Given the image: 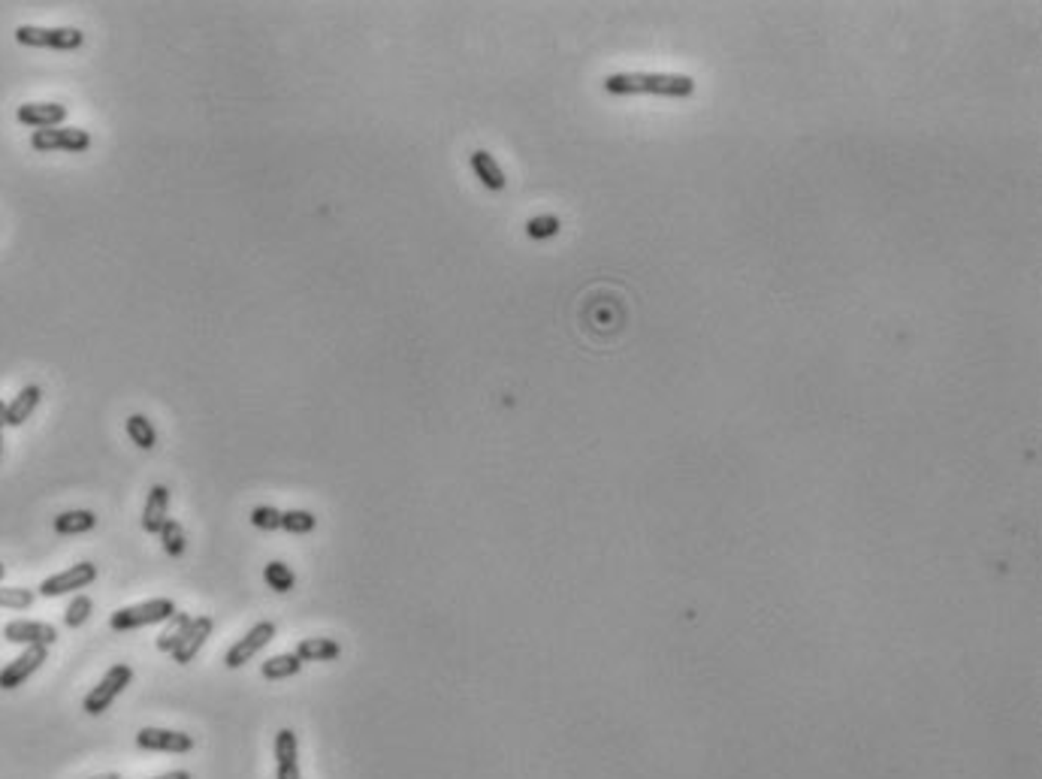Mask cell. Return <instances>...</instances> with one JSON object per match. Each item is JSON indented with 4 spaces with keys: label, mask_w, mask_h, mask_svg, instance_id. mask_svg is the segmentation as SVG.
<instances>
[{
    "label": "cell",
    "mask_w": 1042,
    "mask_h": 779,
    "mask_svg": "<svg viewBox=\"0 0 1042 779\" xmlns=\"http://www.w3.org/2000/svg\"><path fill=\"white\" fill-rule=\"evenodd\" d=\"M605 91L614 97L623 94H661V97H689L695 82L689 76H665V73H614L605 79Z\"/></svg>",
    "instance_id": "cell-1"
},
{
    "label": "cell",
    "mask_w": 1042,
    "mask_h": 779,
    "mask_svg": "<svg viewBox=\"0 0 1042 779\" xmlns=\"http://www.w3.org/2000/svg\"><path fill=\"white\" fill-rule=\"evenodd\" d=\"M170 617H176V601L170 599H152L143 604H130V608L115 610L109 617L112 632H134V628H145L154 623H167Z\"/></svg>",
    "instance_id": "cell-2"
},
{
    "label": "cell",
    "mask_w": 1042,
    "mask_h": 779,
    "mask_svg": "<svg viewBox=\"0 0 1042 779\" xmlns=\"http://www.w3.org/2000/svg\"><path fill=\"white\" fill-rule=\"evenodd\" d=\"M15 43L34 48H57V52H73L85 43V34L79 28H37V24H22L15 28Z\"/></svg>",
    "instance_id": "cell-3"
},
{
    "label": "cell",
    "mask_w": 1042,
    "mask_h": 779,
    "mask_svg": "<svg viewBox=\"0 0 1042 779\" xmlns=\"http://www.w3.org/2000/svg\"><path fill=\"white\" fill-rule=\"evenodd\" d=\"M130 679H134V668L130 665H115V668H109L103 674V679L101 683L94 686V689H91L88 695H85V701H82V710L88 713V716H101L103 710H109V704L118 698V695L127 689L130 686Z\"/></svg>",
    "instance_id": "cell-4"
},
{
    "label": "cell",
    "mask_w": 1042,
    "mask_h": 779,
    "mask_svg": "<svg viewBox=\"0 0 1042 779\" xmlns=\"http://www.w3.org/2000/svg\"><path fill=\"white\" fill-rule=\"evenodd\" d=\"M94 580H97V565H91V562H79V565L61 571V574L46 577L43 586H39V595H46V599H57V595L85 590V586H91Z\"/></svg>",
    "instance_id": "cell-5"
},
{
    "label": "cell",
    "mask_w": 1042,
    "mask_h": 779,
    "mask_svg": "<svg viewBox=\"0 0 1042 779\" xmlns=\"http://www.w3.org/2000/svg\"><path fill=\"white\" fill-rule=\"evenodd\" d=\"M31 145L37 152H57V148H64V152H85L91 145V136L82 127H48V130H34Z\"/></svg>",
    "instance_id": "cell-6"
},
{
    "label": "cell",
    "mask_w": 1042,
    "mask_h": 779,
    "mask_svg": "<svg viewBox=\"0 0 1042 779\" xmlns=\"http://www.w3.org/2000/svg\"><path fill=\"white\" fill-rule=\"evenodd\" d=\"M272 637H276V623H258L251 628V632H248L242 641L239 643H233L227 650V656H224V665L227 668H242V665H248V661H251L254 656H258V652L263 650V646H267Z\"/></svg>",
    "instance_id": "cell-7"
},
{
    "label": "cell",
    "mask_w": 1042,
    "mask_h": 779,
    "mask_svg": "<svg viewBox=\"0 0 1042 779\" xmlns=\"http://www.w3.org/2000/svg\"><path fill=\"white\" fill-rule=\"evenodd\" d=\"M136 746L148 752H191L194 749V737L185 731H170V728H143L136 734Z\"/></svg>",
    "instance_id": "cell-8"
},
{
    "label": "cell",
    "mask_w": 1042,
    "mask_h": 779,
    "mask_svg": "<svg viewBox=\"0 0 1042 779\" xmlns=\"http://www.w3.org/2000/svg\"><path fill=\"white\" fill-rule=\"evenodd\" d=\"M48 656V646H28V650L22 652L19 659H13L10 665L0 670V689H19V686L28 679L34 670H39V665L46 661Z\"/></svg>",
    "instance_id": "cell-9"
},
{
    "label": "cell",
    "mask_w": 1042,
    "mask_h": 779,
    "mask_svg": "<svg viewBox=\"0 0 1042 779\" xmlns=\"http://www.w3.org/2000/svg\"><path fill=\"white\" fill-rule=\"evenodd\" d=\"M4 637L10 643H24V646H52L57 641V632H55V626H48V623L15 619V623H6Z\"/></svg>",
    "instance_id": "cell-10"
},
{
    "label": "cell",
    "mask_w": 1042,
    "mask_h": 779,
    "mask_svg": "<svg viewBox=\"0 0 1042 779\" xmlns=\"http://www.w3.org/2000/svg\"><path fill=\"white\" fill-rule=\"evenodd\" d=\"M212 626H215V623H212V617H194V619H191V626H188L185 637H181V643L170 652L172 661H179V665H188V661H194L197 652L203 650V643L209 641Z\"/></svg>",
    "instance_id": "cell-11"
},
{
    "label": "cell",
    "mask_w": 1042,
    "mask_h": 779,
    "mask_svg": "<svg viewBox=\"0 0 1042 779\" xmlns=\"http://www.w3.org/2000/svg\"><path fill=\"white\" fill-rule=\"evenodd\" d=\"M15 118H19L22 124H28V127H37V130L61 127L64 118H67V106H61V103H24V106H19Z\"/></svg>",
    "instance_id": "cell-12"
},
{
    "label": "cell",
    "mask_w": 1042,
    "mask_h": 779,
    "mask_svg": "<svg viewBox=\"0 0 1042 779\" xmlns=\"http://www.w3.org/2000/svg\"><path fill=\"white\" fill-rule=\"evenodd\" d=\"M167 511H170V490L163 484H154L152 490H148V502L143 508L145 532H152V535L161 532V526L167 523Z\"/></svg>",
    "instance_id": "cell-13"
},
{
    "label": "cell",
    "mask_w": 1042,
    "mask_h": 779,
    "mask_svg": "<svg viewBox=\"0 0 1042 779\" xmlns=\"http://www.w3.org/2000/svg\"><path fill=\"white\" fill-rule=\"evenodd\" d=\"M468 163H471V170H475V176L481 179V185L486 190H502L504 185H508V179H504L502 167L493 161L490 152H471Z\"/></svg>",
    "instance_id": "cell-14"
},
{
    "label": "cell",
    "mask_w": 1042,
    "mask_h": 779,
    "mask_svg": "<svg viewBox=\"0 0 1042 779\" xmlns=\"http://www.w3.org/2000/svg\"><path fill=\"white\" fill-rule=\"evenodd\" d=\"M39 399H43V390H39L37 384H31V387H24L19 396H15V399L6 405V426H22L24 420L31 417V414H34V408L39 405Z\"/></svg>",
    "instance_id": "cell-15"
},
{
    "label": "cell",
    "mask_w": 1042,
    "mask_h": 779,
    "mask_svg": "<svg viewBox=\"0 0 1042 779\" xmlns=\"http://www.w3.org/2000/svg\"><path fill=\"white\" fill-rule=\"evenodd\" d=\"M342 646H338L333 637H309V641L296 643V656L300 661H333L338 659Z\"/></svg>",
    "instance_id": "cell-16"
},
{
    "label": "cell",
    "mask_w": 1042,
    "mask_h": 779,
    "mask_svg": "<svg viewBox=\"0 0 1042 779\" xmlns=\"http://www.w3.org/2000/svg\"><path fill=\"white\" fill-rule=\"evenodd\" d=\"M94 526H97V517L91 511H64L55 517L57 535H82V532H91Z\"/></svg>",
    "instance_id": "cell-17"
},
{
    "label": "cell",
    "mask_w": 1042,
    "mask_h": 779,
    "mask_svg": "<svg viewBox=\"0 0 1042 779\" xmlns=\"http://www.w3.org/2000/svg\"><path fill=\"white\" fill-rule=\"evenodd\" d=\"M302 670V661L296 652H281V656H272L263 661L260 674L267 679H287V677H296Z\"/></svg>",
    "instance_id": "cell-18"
},
{
    "label": "cell",
    "mask_w": 1042,
    "mask_h": 779,
    "mask_svg": "<svg viewBox=\"0 0 1042 779\" xmlns=\"http://www.w3.org/2000/svg\"><path fill=\"white\" fill-rule=\"evenodd\" d=\"M191 619L194 617H188V613L176 610V617L167 619V628H163L161 637H157V650H161V652L176 650V646L181 643V637H185V632H188V626H191Z\"/></svg>",
    "instance_id": "cell-19"
},
{
    "label": "cell",
    "mask_w": 1042,
    "mask_h": 779,
    "mask_svg": "<svg viewBox=\"0 0 1042 779\" xmlns=\"http://www.w3.org/2000/svg\"><path fill=\"white\" fill-rule=\"evenodd\" d=\"M127 435L139 451H152L157 444V429L152 426V420L145 414H130L127 417Z\"/></svg>",
    "instance_id": "cell-20"
},
{
    "label": "cell",
    "mask_w": 1042,
    "mask_h": 779,
    "mask_svg": "<svg viewBox=\"0 0 1042 779\" xmlns=\"http://www.w3.org/2000/svg\"><path fill=\"white\" fill-rule=\"evenodd\" d=\"M263 580H267V586L269 590H276V592H291L293 590V583H296V574L291 568L285 565V562H269L267 568H263Z\"/></svg>",
    "instance_id": "cell-21"
},
{
    "label": "cell",
    "mask_w": 1042,
    "mask_h": 779,
    "mask_svg": "<svg viewBox=\"0 0 1042 779\" xmlns=\"http://www.w3.org/2000/svg\"><path fill=\"white\" fill-rule=\"evenodd\" d=\"M161 544H163V550L170 553L172 559H179L181 553H185V547H188V541H185V529H181V523H176V520H167V523L161 526Z\"/></svg>",
    "instance_id": "cell-22"
},
{
    "label": "cell",
    "mask_w": 1042,
    "mask_h": 779,
    "mask_svg": "<svg viewBox=\"0 0 1042 779\" xmlns=\"http://www.w3.org/2000/svg\"><path fill=\"white\" fill-rule=\"evenodd\" d=\"M318 526L311 511H285L281 513V529L291 535H309L311 529Z\"/></svg>",
    "instance_id": "cell-23"
},
{
    "label": "cell",
    "mask_w": 1042,
    "mask_h": 779,
    "mask_svg": "<svg viewBox=\"0 0 1042 779\" xmlns=\"http://www.w3.org/2000/svg\"><path fill=\"white\" fill-rule=\"evenodd\" d=\"M34 601H37V592L34 590H24V586H4V590H0V608L28 610Z\"/></svg>",
    "instance_id": "cell-24"
},
{
    "label": "cell",
    "mask_w": 1042,
    "mask_h": 779,
    "mask_svg": "<svg viewBox=\"0 0 1042 779\" xmlns=\"http://www.w3.org/2000/svg\"><path fill=\"white\" fill-rule=\"evenodd\" d=\"M91 610H94V601L88 599V595H76V599L70 601L67 613H64V626L67 628H79L88 623Z\"/></svg>",
    "instance_id": "cell-25"
},
{
    "label": "cell",
    "mask_w": 1042,
    "mask_h": 779,
    "mask_svg": "<svg viewBox=\"0 0 1042 779\" xmlns=\"http://www.w3.org/2000/svg\"><path fill=\"white\" fill-rule=\"evenodd\" d=\"M526 233L532 239H550L559 233V218H553V214H539V218H532L526 223Z\"/></svg>",
    "instance_id": "cell-26"
},
{
    "label": "cell",
    "mask_w": 1042,
    "mask_h": 779,
    "mask_svg": "<svg viewBox=\"0 0 1042 779\" xmlns=\"http://www.w3.org/2000/svg\"><path fill=\"white\" fill-rule=\"evenodd\" d=\"M251 526L263 529V532H276V529H281V511L269 508V504H263V508H254L251 511Z\"/></svg>",
    "instance_id": "cell-27"
},
{
    "label": "cell",
    "mask_w": 1042,
    "mask_h": 779,
    "mask_svg": "<svg viewBox=\"0 0 1042 779\" xmlns=\"http://www.w3.org/2000/svg\"><path fill=\"white\" fill-rule=\"evenodd\" d=\"M152 779H191V774H188V770H167V774L152 776Z\"/></svg>",
    "instance_id": "cell-28"
},
{
    "label": "cell",
    "mask_w": 1042,
    "mask_h": 779,
    "mask_svg": "<svg viewBox=\"0 0 1042 779\" xmlns=\"http://www.w3.org/2000/svg\"><path fill=\"white\" fill-rule=\"evenodd\" d=\"M6 426V402H0V429Z\"/></svg>",
    "instance_id": "cell-29"
},
{
    "label": "cell",
    "mask_w": 1042,
    "mask_h": 779,
    "mask_svg": "<svg viewBox=\"0 0 1042 779\" xmlns=\"http://www.w3.org/2000/svg\"><path fill=\"white\" fill-rule=\"evenodd\" d=\"M91 779H121L118 774H101V776H91Z\"/></svg>",
    "instance_id": "cell-30"
},
{
    "label": "cell",
    "mask_w": 1042,
    "mask_h": 779,
    "mask_svg": "<svg viewBox=\"0 0 1042 779\" xmlns=\"http://www.w3.org/2000/svg\"><path fill=\"white\" fill-rule=\"evenodd\" d=\"M4 574H6V565H4V562H0V580H4Z\"/></svg>",
    "instance_id": "cell-31"
},
{
    "label": "cell",
    "mask_w": 1042,
    "mask_h": 779,
    "mask_svg": "<svg viewBox=\"0 0 1042 779\" xmlns=\"http://www.w3.org/2000/svg\"><path fill=\"white\" fill-rule=\"evenodd\" d=\"M0 453H4V433H0Z\"/></svg>",
    "instance_id": "cell-32"
}]
</instances>
